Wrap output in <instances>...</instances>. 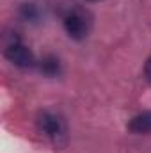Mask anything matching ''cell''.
<instances>
[{"label": "cell", "instance_id": "3", "mask_svg": "<svg viewBox=\"0 0 151 153\" xmlns=\"http://www.w3.org/2000/svg\"><path fill=\"white\" fill-rule=\"evenodd\" d=\"M5 57L18 68H30L34 64V53L29 46H25L23 43H20L18 39H14L11 45H7L5 48Z\"/></svg>", "mask_w": 151, "mask_h": 153}, {"label": "cell", "instance_id": "7", "mask_svg": "<svg viewBox=\"0 0 151 153\" xmlns=\"http://www.w3.org/2000/svg\"><path fill=\"white\" fill-rule=\"evenodd\" d=\"M146 76H148V78L151 80V59L148 61V62H146Z\"/></svg>", "mask_w": 151, "mask_h": 153}, {"label": "cell", "instance_id": "2", "mask_svg": "<svg viewBox=\"0 0 151 153\" xmlns=\"http://www.w3.org/2000/svg\"><path fill=\"white\" fill-rule=\"evenodd\" d=\"M91 23H93V22H91L89 13L84 11V9H80V7L71 9V11L64 16V29H66L68 36L76 39V41L87 38V34H89V30H91Z\"/></svg>", "mask_w": 151, "mask_h": 153}, {"label": "cell", "instance_id": "5", "mask_svg": "<svg viewBox=\"0 0 151 153\" xmlns=\"http://www.w3.org/2000/svg\"><path fill=\"white\" fill-rule=\"evenodd\" d=\"M41 71L48 76H55L59 73V61H57L55 57H52V55L44 57V59L41 61Z\"/></svg>", "mask_w": 151, "mask_h": 153}, {"label": "cell", "instance_id": "4", "mask_svg": "<svg viewBox=\"0 0 151 153\" xmlns=\"http://www.w3.org/2000/svg\"><path fill=\"white\" fill-rule=\"evenodd\" d=\"M128 128L133 134H150L151 132V111H144L141 114L133 116L130 125H128Z\"/></svg>", "mask_w": 151, "mask_h": 153}, {"label": "cell", "instance_id": "1", "mask_svg": "<svg viewBox=\"0 0 151 153\" xmlns=\"http://www.w3.org/2000/svg\"><path fill=\"white\" fill-rule=\"evenodd\" d=\"M38 125L39 130L55 144V146H64L68 141V128L66 121L59 114L52 111H43L38 116Z\"/></svg>", "mask_w": 151, "mask_h": 153}, {"label": "cell", "instance_id": "6", "mask_svg": "<svg viewBox=\"0 0 151 153\" xmlns=\"http://www.w3.org/2000/svg\"><path fill=\"white\" fill-rule=\"evenodd\" d=\"M21 16H23L25 20H34V18L38 16V11H36V7H34L32 4H27V5L21 7Z\"/></svg>", "mask_w": 151, "mask_h": 153}, {"label": "cell", "instance_id": "8", "mask_svg": "<svg viewBox=\"0 0 151 153\" xmlns=\"http://www.w3.org/2000/svg\"><path fill=\"white\" fill-rule=\"evenodd\" d=\"M89 2H98V0H89Z\"/></svg>", "mask_w": 151, "mask_h": 153}]
</instances>
